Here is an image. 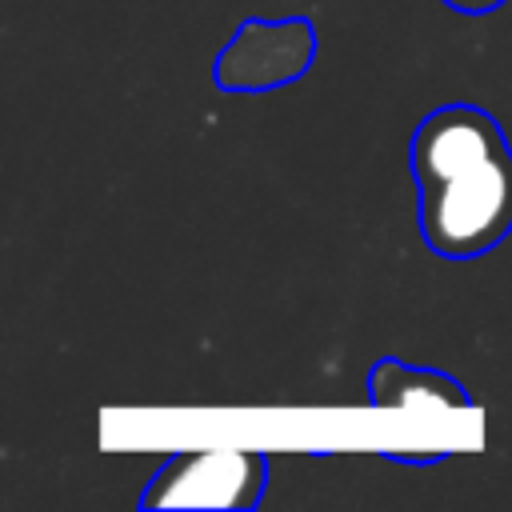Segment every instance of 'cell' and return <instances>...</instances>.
<instances>
[{
    "label": "cell",
    "mask_w": 512,
    "mask_h": 512,
    "mask_svg": "<svg viewBox=\"0 0 512 512\" xmlns=\"http://www.w3.org/2000/svg\"><path fill=\"white\" fill-rule=\"evenodd\" d=\"M420 236L444 260H476L512 232V144L476 104L432 108L412 140Z\"/></svg>",
    "instance_id": "cell-1"
},
{
    "label": "cell",
    "mask_w": 512,
    "mask_h": 512,
    "mask_svg": "<svg viewBox=\"0 0 512 512\" xmlns=\"http://www.w3.org/2000/svg\"><path fill=\"white\" fill-rule=\"evenodd\" d=\"M268 484V456L256 448L176 452L144 488L140 508H256Z\"/></svg>",
    "instance_id": "cell-2"
},
{
    "label": "cell",
    "mask_w": 512,
    "mask_h": 512,
    "mask_svg": "<svg viewBox=\"0 0 512 512\" xmlns=\"http://www.w3.org/2000/svg\"><path fill=\"white\" fill-rule=\"evenodd\" d=\"M316 56V24L308 16L244 20L220 48L212 80L224 92H268L300 80Z\"/></svg>",
    "instance_id": "cell-3"
},
{
    "label": "cell",
    "mask_w": 512,
    "mask_h": 512,
    "mask_svg": "<svg viewBox=\"0 0 512 512\" xmlns=\"http://www.w3.org/2000/svg\"><path fill=\"white\" fill-rule=\"evenodd\" d=\"M368 400L376 408H472L464 384L436 368H412L384 356L368 372Z\"/></svg>",
    "instance_id": "cell-4"
},
{
    "label": "cell",
    "mask_w": 512,
    "mask_h": 512,
    "mask_svg": "<svg viewBox=\"0 0 512 512\" xmlns=\"http://www.w3.org/2000/svg\"><path fill=\"white\" fill-rule=\"evenodd\" d=\"M384 460H392V464H408V468H428V464L448 460V452H384Z\"/></svg>",
    "instance_id": "cell-5"
},
{
    "label": "cell",
    "mask_w": 512,
    "mask_h": 512,
    "mask_svg": "<svg viewBox=\"0 0 512 512\" xmlns=\"http://www.w3.org/2000/svg\"><path fill=\"white\" fill-rule=\"evenodd\" d=\"M440 4H448V8H456V12H468V16H480V12L500 8L504 0H440Z\"/></svg>",
    "instance_id": "cell-6"
}]
</instances>
